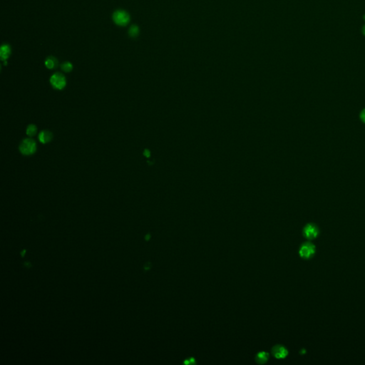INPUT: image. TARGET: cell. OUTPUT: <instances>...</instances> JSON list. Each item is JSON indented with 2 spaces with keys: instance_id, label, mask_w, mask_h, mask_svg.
<instances>
[{
  "instance_id": "3",
  "label": "cell",
  "mask_w": 365,
  "mask_h": 365,
  "mask_svg": "<svg viewBox=\"0 0 365 365\" xmlns=\"http://www.w3.org/2000/svg\"><path fill=\"white\" fill-rule=\"evenodd\" d=\"M50 84L54 89L62 90L67 85V79L61 73H55L50 78Z\"/></svg>"
},
{
  "instance_id": "16",
  "label": "cell",
  "mask_w": 365,
  "mask_h": 365,
  "mask_svg": "<svg viewBox=\"0 0 365 365\" xmlns=\"http://www.w3.org/2000/svg\"><path fill=\"white\" fill-rule=\"evenodd\" d=\"M150 268H151V267H150V263H146L145 264V265H144L143 269L145 270H148L149 269H150Z\"/></svg>"
},
{
  "instance_id": "12",
  "label": "cell",
  "mask_w": 365,
  "mask_h": 365,
  "mask_svg": "<svg viewBox=\"0 0 365 365\" xmlns=\"http://www.w3.org/2000/svg\"><path fill=\"white\" fill-rule=\"evenodd\" d=\"M129 36L131 37H136L139 34V29L138 27L136 25H133L130 27L129 30Z\"/></svg>"
},
{
  "instance_id": "8",
  "label": "cell",
  "mask_w": 365,
  "mask_h": 365,
  "mask_svg": "<svg viewBox=\"0 0 365 365\" xmlns=\"http://www.w3.org/2000/svg\"><path fill=\"white\" fill-rule=\"evenodd\" d=\"M11 54V47L8 44H4L2 46L0 49V57L2 61H5L9 57Z\"/></svg>"
},
{
  "instance_id": "13",
  "label": "cell",
  "mask_w": 365,
  "mask_h": 365,
  "mask_svg": "<svg viewBox=\"0 0 365 365\" xmlns=\"http://www.w3.org/2000/svg\"><path fill=\"white\" fill-rule=\"evenodd\" d=\"M62 69L65 72H70L73 69V65L70 62H64L61 66Z\"/></svg>"
},
{
  "instance_id": "14",
  "label": "cell",
  "mask_w": 365,
  "mask_h": 365,
  "mask_svg": "<svg viewBox=\"0 0 365 365\" xmlns=\"http://www.w3.org/2000/svg\"><path fill=\"white\" fill-rule=\"evenodd\" d=\"M360 118H361L362 121L365 123V109L362 111L361 114H360Z\"/></svg>"
},
{
  "instance_id": "19",
  "label": "cell",
  "mask_w": 365,
  "mask_h": 365,
  "mask_svg": "<svg viewBox=\"0 0 365 365\" xmlns=\"http://www.w3.org/2000/svg\"><path fill=\"white\" fill-rule=\"evenodd\" d=\"M362 32H363V34L365 35V26H363V29H362Z\"/></svg>"
},
{
  "instance_id": "9",
  "label": "cell",
  "mask_w": 365,
  "mask_h": 365,
  "mask_svg": "<svg viewBox=\"0 0 365 365\" xmlns=\"http://www.w3.org/2000/svg\"><path fill=\"white\" fill-rule=\"evenodd\" d=\"M58 65V61L54 56H49L45 61V66L49 69H54Z\"/></svg>"
},
{
  "instance_id": "1",
  "label": "cell",
  "mask_w": 365,
  "mask_h": 365,
  "mask_svg": "<svg viewBox=\"0 0 365 365\" xmlns=\"http://www.w3.org/2000/svg\"><path fill=\"white\" fill-rule=\"evenodd\" d=\"M36 143L31 138L24 139L19 145V151L24 156L32 155L36 151Z\"/></svg>"
},
{
  "instance_id": "7",
  "label": "cell",
  "mask_w": 365,
  "mask_h": 365,
  "mask_svg": "<svg viewBox=\"0 0 365 365\" xmlns=\"http://www.w3.org/2000/svg\"><path fill=\"white\" fill-rule=\"evenodd\" d=\"M52 138H53L52 133H51V132H50V131H46V130L42 131L40 134H39V140H40L41 143H42L44 144L47 143H49V142H50L51 140H52Z\"/></svg>"
},
{
  "instance_id": "4",
  "label": "cell",
  "mask_w": 365,
  "mask_h": 365,
  "mask_svg": "<svg viewBox=\"0 0 365 365\" xmlns=\"http://www.w3.org/2000/svg\"><path fill=\"white\" fill-rule=\"evenodd\" d=\"M301 258L304 259H310L312 258L315 253V246L312 242H306L301 246L299 251Z\"/></svg>"
},
{
  "instance_id": "15",
  "label": "cell",
  "mask_w": 365,
  "mask_h": 365,
  "mask_svg": "<svg viewBox=\"0 0 365 365\" xmlns=\"http://www.w3.org/2000/svg\"><path fill=\"white\" fill-rule=\"evenodd\" d=\"M24 266L26 268H31V267H32V264H31L30 262H25V263H24Z\"/></svg>"
},
{
  "instance_id": "18",
  "label": "cell",
  "mask_w": 365,
  "mask_h": 365,
  "mask_svg": "<svg viewBox=\"0 0 365 365\" xmlns=\"http://www.w3.org/2000/svg\"><path fill=\"white\" fill-rule=\"evenodd\" d=\"M149 238H150V236H149V235H147V236L145 237V239L146 240V241H148Z\"/></svg>"
},
{
  "instance_id": "20",
  "label": "cell",
  "mask_w": 365,
  "mask_h": 365,
  "mask_svg": "<svg viewBox=\"0 0 365 365\" xmlns=\"http://www.w3.org/2000/svg\"><path fill=\"white\" fill-rule=\"evenodd\" d=\"M364 19H365V16H364Z\"/></svg>"
},
{
  "instance_id": "17",
  "label": "cell",
  "mask_w": 365,
  "mask_h": 365,
  "mask_svg": "<svg viewBox=\"0 0 365 365\" xmlns=\"http://www.w3.org/2000/svg\"><path fill=\"white\" fill-rule=\"evenodd\" d=\"M26 250H25V249L23 250H21V257H24V255H25V253H26Z\"/></svg>"
},
{
  "instance_id": "6",
  "label": "cell",
  "mask_w": 365,
  "mask_h": 365,
  "mask_svg": "<svg viewBox=\"0 0 365 365\" xmlns=\"http://www.w3.org/2000/svg\"><path fill=\"white\" fill-rule=\"evenodd\" d=\"M272 353L276 358L283 359L288 355V352L285 347L282 345H276L272 349Z\"/></svg>"
},
{
  "instance_id": "5",
  "label": "cell",
  "mask_w": 365,
  "mask_h": 365,
  "mask_svg": "<svg viewBox=\"0 0 365 365\" xmlns=\"http://www.w3.org/2000/svg\"><path fill=\"white\" fill-rule=\"evenodd\" d=\"M320 230L315 224L309 223L304 227L303 235L308 240H314L319 235Z\"/></svg>"
},
{
  "instance_id": "2",
  "label": "cell",
  "mask_w": 365,
  "mask_h": 365,
  "mask_svg": "<svg viewBox=\"0 0 365 365\" xmlns=\"http://www.w3.org/2000/svg\"><path fill=\"white\" fill-rule=\"evenodd\" d=\"M113 20L117 25L126 26L130 21V15L124 10H117L113 14Z\"/></svg>"
},
{
  "instance_id": "11",
  "label": "cell",
  "mask_w": 365,
  "mask_h": 365,
  "mask_svg": "<svg viewBox=\"0 0 365 365\" xmlns=\"http://www.w3.org/2000/svg\"><path fill=\"white\" fill-rule=\"evenodd\" d=\"M26 134L29 136H35L36 133H37V127L34 124L29 125L27 129H26Z\"/></svg>"
},
{
  "instance_id": "10",
  "label": "cell",
  "mask_w": 365,
  "mask_h": 365,
  "mask_svg": "<svg viewBox=\"0 0 365 365\" xmlns=\"http://www.w3.org/2000/svg\"><path fill=\"white\" fill-rule=\"evenodd\" d=\"M268 357H269V355L268 353H267V352H260V353L257 354L255 359H256V361L258 362V363L263 364V363H265V362H267V360L268 359Z\"/></svg>"
}]
</instances>
